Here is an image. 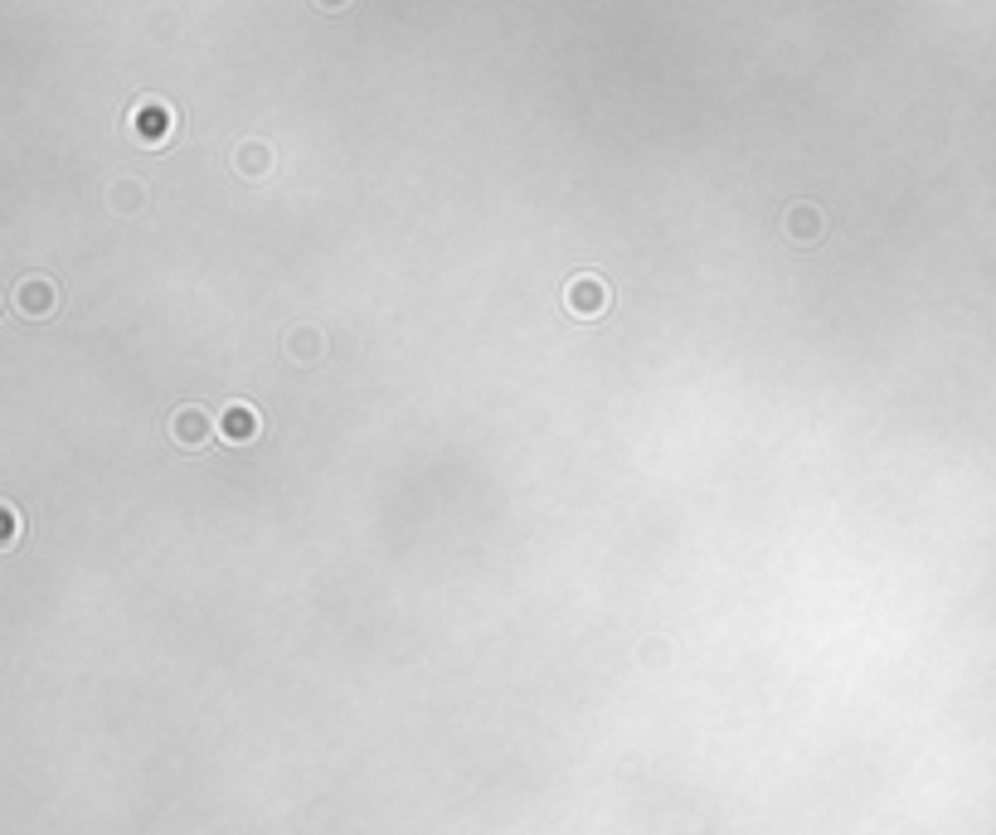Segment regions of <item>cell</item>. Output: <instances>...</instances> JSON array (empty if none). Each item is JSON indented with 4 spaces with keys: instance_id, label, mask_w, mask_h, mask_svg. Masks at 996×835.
<instances>
[{
    "instance_id": "obj_7",
    "label": "cell",
    "mask_w": 996,
    "mask_h": 835,
    "mask_svg": "<svg viewBox=\"0 0 996 835\" xmlns=\"http://www.w3.org/2000/svg\"><path fill=\"white\" fill-rule=\"evenodd\" d=\"M170 433H176L180 447H205L209 437H215V423L199 414V408H180L176 423H170Z\"/></svg>"
},
{
    "instance_id": "obj_3",
    "label": "cell",
    "mask_w": 996,
    "mask_h": 835,
    "mask_svg": "<svg viewBox=\"0 0 996 835\" xmlns=\"http://www.w3.org/2000/svg\"><path fill=\"white\" fill-rule=\"evenodd\" d=\"M782 229H788L792 243H817L821 233H827V219H821L817 205H788V215H782Z\"/></svg>"
},
{
    "instance_id": "obj_9",
    "label": "cell",
    "mask_w": 996,
    "mask_h": 835,
    "mask_svg": "<svg viewBox=\"0 0 996 835\" xmlns=\"http://www.w3.org/2000/svg\"><path fill=\"white\" fill-rule=\"evenodd\" d=\"M322 350L326 346H322V336H316V330H297V336H292V355H297V360H316Z\"/></svg>"
},
{
    "instance_id": "obj_5",
    "label": "cell",
    "mask_w": 996,
    "mask_h": 835,
    "mask_svg": "<svg viewBox=\"0 0 996 835\" xmlns=\"http://www.w3.org/2000/svg\"><path fill=\"white\" fill-rule=\"evenodd\" d=\"M16 311L20 316H49L55 311V287H49L45 277H24V282L16 287Z\"/></svg>"
},
{
    "instance_id": "obj_2",
    "label": "cell",
    "mask_w": 996,
    "mask_h": 835,
    "mask_svg": "<svg viewBox=\"0 0 996 835\" xmlns=\"http://www.w3.org/2000/svg\"><path fill=\"white\" fill-rule=\"evenodd\" d=\"M564 307L574 311V316H583V321L603 316V311H608V287H603V277H593V272L574 277V282H569V291H564Z\"/></svg>"
},
{
    "instance_id": "obj_4",
    "label": "cell",
    "mask_w": 996,
    "mask_h": 835,
    "mask_svg": "<svg viewBox=\"0 0 996 835\" xmlns=\"http://www.w3.org/2000/svg\"><path fill=\"white\" fill-rule=\"evenodd\" d=\"M273 161H277V156H273V146H268V141H244V146H234V170H238L244 180H263V176L273 170Z\"/></svg>"
},
{
    "instance_id": "obj_10",
    "label": "cell",
    "mask_w": 996,
    "mask_h": 835,
    "mask_svg": "<svg viewBox=\"0 0 996 835\" xmlns=\"http://www.w3.org/2000/svg\"><path fill=\"white\" fill-rule=\"evenodd\" d=\"M16 529H20V515H16V506L6 500V535H0V545H6V549L16 545Z\"/></svg>"
},
{
    "instance_id": "obj_11",
    "label": "cell",
    "mask_w": 996,
    "mask_h": 835,
    "mask_svg": "<svg viewBox=\"0 0 996 835\" xmlns=\"http://www.w3.org/2000/svg\"><path fill=\"white\" fill-rule=\"evenodd\" d=\"M316 6H322V10H345L351 0H316Z\"/></svg>"
},
{
    "instance_id": "obj_1",
    "label": "cell",
    "mask_w": 996,
    "mask_h": 835,
    "mask_svg": "<svg viewBox=\"0 0 996 835\" xmlns=\"http://www.w3.org/2000/svg\"><path fill=\"white\" fill-rule=\"evenodd\" d=\"M127 127H131V137H137L141 146H166L170 131H176V108L161 102V98H141L137 108L127 112Z\"/></svg>"
},
{
    "instance_id": "obj_8",
    "label": "cell",
    "mask_w": 996,
    "mask_h": 835,
    "mask_svg": "<svg viewBox=\"0 0 996 835\" xmlns=\"http://www.w3.org/2000/svg\"><path fill=\"white\" fill-rule=\"evenodd\" d=\"M108 205L117 209V215H137V209L146 205V190H141V180H117L112 190H108Z\"/></svg>"
},
{
    "instance_id": "obj_6",
    "label": "cell",
    "mask_w": 996,
    "mask_h": 835,
    "mask_svg": "<svg viewBox=\"0 0 996 835\" xmlns=\"http://www.w3.org/2000/svg\"><path fill=\"white\" fill-rule=\"evenodd\" d=\"M219 433L229 437V443H254L258 437V408L254 404H229L219 418Z\"/></svg>"
}]
</instances>
